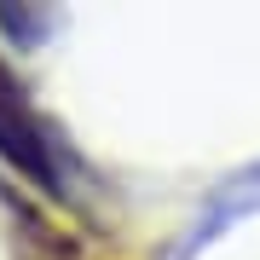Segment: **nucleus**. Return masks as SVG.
<instances>
[{"label": "nucleus", "mask_w": 260, "mask_h": 260, "mask_svg": "<svg viewBox=\"0 0 260 260\" xmlns=\"http://www.w3.org/2000/svg\"><path fill=\"white\" fill-rule=\"evenodd\" d=\"M0 162L18 168L29 185H41L47 197L64 203L70 197V174H64V156L52 145V121L23 99V87L0 70Z\"/></svg>", "instance_id": "nucleus-1"}, {"label": "nucleus", "mask_w": 260, "mask_h": 260, "mask_svg": "<svg viewBox=\"0 0 260 260\" xmlns=\"http://www.w3.org/2000/svg\"><path fill=\"white\" fill-rule=\"evenodd\" d=\"M52 12H58V0H0V29L18 47H41L52 29Z\"/></svg>", "instance_id": "nucleus-2"}]
</instances>
